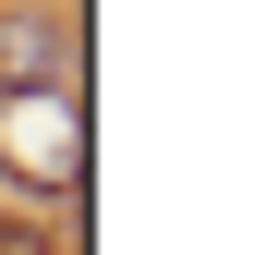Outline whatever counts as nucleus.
<instances>
[{"label":"nucleus","mask_w":255,"mask_h":255,"mask_svg":"<svg viewBox=\"0 0 255 255\" xmlns=\"http://www.w3.org/2000/svg\"><path fill=\"white\" fill-rule=\"evenodd\" d=\"M0 255H49V231H24V219H0Z\"/></svg>","instance_id":"7ed1b4c3"},{"label":"nucleus","mask_w":255,"mask_h":255,"mask_svg":"<svg viewBox=\"0 0 255 255\" xmlns=\"http://www.w3.org/2000/svg\"><path fill=\"white\" fill-rule=\"evenodd\" d=\"M0 158H12L37 195H73L85 146H73V98H0Z\"/></svg>","instance_id":"f257e3e1"},{"label":"nucleus","mask_w":255,"mask_h":255,"mask_svg":"<svg viewBox=\"0 0 255 255\" xmlns=\"http://www.w3.org/2000/svg\"><path fill=\"white\" fill-rule=\"evenodd\" d=\"M73 85V24L61 12H0V98H61Z\"/></svg>","instance_id":"f03ea898"}]
</instances>
